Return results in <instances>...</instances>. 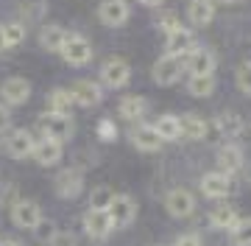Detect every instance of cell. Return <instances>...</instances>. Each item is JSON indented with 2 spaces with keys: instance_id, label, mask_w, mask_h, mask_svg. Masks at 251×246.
Here are the masks:
<instances>
[{
  "instance_id": "cell-1",
  "label": "cell",
  "mask_w": 251,
  "mask_h": 246,
  "mask_svg": "<svg viewBox=\"0 0 251 246\" xmlns=\"http://www.w3.org/2000/svg\"><path fill=\"white\" fill-rule=\"evenodd\" d=\"M106 216L112 221V227H128L137 219V201L126 193H115L106 207Z\"/></svg>"
},
{
  "instance_id": "cell-2",
  "label": "cell",
  "mask_w": 251,
  "mask_h": 246,
  "mask_svg": "<svg viewBox=\"0 0 251 246\" xmlns=\"http://www.w3.org/2000/svg\"><path fill=\"white\" fill-rule=\"evenodd\" d=\"M62 59L67 64H73V67H81V64H87L92 59V45L87 37H81V34H67V39H64L62 45Z\"/></svg>"
},
{
  "instance_id": "cell-3",
  "label": "cell",
  "mask_w": 251,
  "mask_h": 246,
  "mask_svg": "<svg viewBox=\"0 0 251 246\" xmlns=\"http://www.w3.org/2000/svg\"><path fill=\"white\" fill-rule=\"evenodd\" d=\"M181 70H184V59L181 56H173V54H165L162 59H156L151 76L156 84L168 87V84H176L181 79Z\"/></svg>"
},
{
  "instance_id": "cell-4",
  "label": "cell",
  "mask_w": 251,
  "mask_h": 246,
  "mask_svg": "<svg viewBox=\"0 0 251 246\" xmlns=\"http://www.w3.org/2000/svg\"><path fill=\"white\" fill-rule=\"evenodd\" d=\"M39 126H42L45 137H53V140H59V143H64V140H70V137H73V120H70V115H56V112H48V115L39 118Z\"/></svg>"
},
{
  "instance_id": "cell-5",
  "label": "cell",
  "mask_w": 251,
  "mask_h": 246,
  "mask_svg": "<svg viewBox=\"0 0 251 246\" xmlns=\"http://www.w3.org/2000/svg\"><path fill=\"white\" fill-rule=\"evenodd\" d=\"M128 79H131V67H128V62H123V59H109V62H103V67H100V82L106 84V87H112V90L126 87Z\"/></svg>"
},
{
  "instance_id": "cell-6",
  "label": "cell",
  "mask_w": 251,
  "mask_h": 246,
  "mask_svg": "<svg viewBox=\"0 0 251 246\" xmlns=\"http://www.w3.org/2000/svg\"><path fill=\"white\" fill-rule=\"evenodd\" d=\"M165 207H168V213L173 219H187L196 210V196L190 191H184V188H176V191H171L165 196Z\"/></svg>"
},
{
  "instance_id": "cell-7",
  "label": "cell",
  "mask_w": 251,
  "mask_h": 246,
  "mask_svg": "<svg viewBox=\"0 0 251 246\" xmlns=\"http://www.w3.org/2000/svg\"><path fill=\"white\" fill-rule=\"evenodd\" d=\"M11 221L23 229H34L36 224L42 221V210H39L36 201L20 199V201H14V207H11Z\"/></svg>"
},
{
  "instance_id": "cell-8",
  "label": "cell",
  "mask_w": 251,
  "mask_h": 246,
  "mask_svg": "<svg viewBox=\"0 0 251 246\" xmlns=\"http://www.w3.org/2000/svg\"><path fill=\"white\" fill-rule=\"evenodd\" d=\"M70 95H73V104H78V107H98L100 101H103L100 84L90 82V79H81V82L73 84Z\"/></svg>"
},
{
  "instance_id": "cell-9",
  "label": "cell",
  "mask_w": 251,
  "mask_h": 246,
  "mask_svg": "<svg viewBox=\"0 0 251 246\" xmlns=\"http://www.w3.org/2000/svg\"><path fill=\"white\" fill-rule=\"evenodd\" d=\"M128 14H131V9H128V3L126 0H103L98 6V17L103 26H123L126 20H128Z\"/></svg>"
},
{
  "instance_id": "cell-10",
  "label": "cell",
  "mask_w": 251,
  "mask_h": 246,
  "mask_svg": "<svg viewBox=\"0 0 251 246\" xmlns=\"http://www.w3.org/2000/svg\"><path fill=\"white\" fill-rule=\"evenodd\" d=\"M0 95H3V101H6L9 107H20V104H25V101L31 98V84H28L25 79H20V76H11V79L3 82Z\"/></svg>"
},
{
  "instance_id": "cell-11",
  "label": "cell",
  "mask_w": 251,
  "mask_h": 246,
  "mask_svg": "<svg viewBox=\"0 0 251 246\" xmlns=\"http://www.w3.org/2000/svg\"><path fill=\"white\" fill-rule=\"evenodd\" d=\"M34 135L28 132V129H14L9 137H6V151H9V157H14V160H25V157H31V151H34Z\"/></svg>"
},
{
  "instance_id": "cell-12",
  "label": "cell",
  "mask_w": 251,
  "mask_h": 246,
  "mask_svg": "<svg viewBox=\"0 0 251 246\" xmlns=\"http://www.w3.org/2000/svg\"><path fill=\"white\" fill-rule=\"evenodd\" d=\"M36 163L42 165V168H50L62 160V143L53 140V137H42V140H36L34 143V151H31Z\"/></svg>"
},
{
  "instance_id": "cell-13",
  "label": "cell",
  "mask_w": 251,
  "mask_h": 246,
  "mask_svg": "<svg viewBox=\"0 0 251 246\" xmlns=\"http://www.w3.org/2000/svg\"><path fill=\"white\" fill-rule=\"evenodd\" d=\"M84 188V176H81L78 168H64L59 171L56 176V193L62 196V199H75Z\"/></svg>"
},
{
  "instance_id": "cell-14",
  "label": "cell",
  "mask_w": 251,
  "mask_h": 246,
  "mask_svg": "<svg viewBox=\"0 0 251 246\" xmlns=\"http://www.w3.org/2000/svg\"><path fill=\"white\" fill-rule=\"evenodd\" d=\"M201 191H204V196H209V199H226L229 191H232V179L221 171H209V173L201 176Z\"/></svg>"
},
{
  "instance_id": "cell-15",
  "label": "cell",
  "mask_w": 251,
  "mask_h": 246,
  "mask_svg": "<svg viewBox=\"0 0 251 246\" xmlns=\"http://www.w3.org/2000/svg\"><path fill=\"white\" fill-rule=\"evenodd\" d=\"M187 70L193 76H212L215 70V54L212 51H206V48H193L187 54Z\"/></svg>"
},
{
  "instance_id": "cell-16",
  "label": "cell",
  "mask_w": 251,
  "mask_h": 246,
  "mask_svg": "<svg viewBox=\"0 0 251 246\" xmlns=\"http://www.w3.org/2000/svg\"><path fill=\"white\" fill-rule=\"evenodd\" d=\"M84 229H87V235L90 238L103 241L115 227H112V221H109L106 210H87V216H84Z\"/></svg>"
},
{
  "instance_id": "cell-17",
  "label": "cell",
  "mask_w": 251,
  "mask_h": 246,
  "mask_svg": "<svg viewBox=\"0 0 251 246\" xmlns=\"http://www.w3.org/2000/svg\"><path fill=\"white\" fill-rule=\"evenodd\" d=\"M187 17L193 26L204 28L215 20V0H190L187 6Z\"/></svg>"
},
{
  "instance_id": "cell-18",
  "label": "cell",
  "mask_w": 251,
  "mask_h": 246,
  "mask_svg": "<svg viewBox=\"0 0 251 246\" xmlns=\"http://www.w3.org/2000/svg\"><path fill=\"white\" fill-rule=\"evenodd\" d=\"M193 48H196V37H193V31H187V28H176V31L168 34V54L181 56V59H184Z\"/></svg>"
},
{
  "instance_id": "cell-19",
  "label": "cell",
  "mask_w": 251,
  "mask_h": 246,
  "mask_svg": "<svg viewBox=\"0 0 251 246\" xmlns=\"http://www.w3.org/2000/svg\"><path fill=\"white\" fill-rule=\"evenodd\" d=\"M243 168V148L240 146H224L218 151V171L232 176Z\"/></svg>"
},
{
  "instance_id": "cell-20",
  "label": "cell",
  "mask_w": 251,
  "mask_h": 246,
  "mask_svg": "<svg viewBox=\"0 0 251 246\" xmlns=\"http://www.w3.org/2000/svg\"><path fill=\"white\" fill-rule=\"evenodd\" d=\"M131 143H134L140 151H159L162 148V137L156 135L153 126H137L131 132Z\"/></svg>"
},
{
  "instance_id": "cell-21",
  "label": "cell",
  "mask_w": 251,
  "mask_h": 246,
  "mask_svg": "<svg viewBox=\"0 0 251 246\" xmlns=\"http://www.w3.org/2000/svg\"><path fill=\"white\" fill-rule=\"evenodd\" d=\"M64 39H67V31L62 26H42V31H39V45L45 48L48 54H59Z\"/></svg>"
},
{
  "instance_id": "cell-22",
  "label": "cell",
  "mask_w": 251,
  "mask_h": 246,
  "mask_svg": "<svg viewBox=\"0 0 251 246\" xmlns=\"http://www.w3.org/2000/svg\"><path fill=\"white\" fill-rule=\"evenodd\" d=\"M204 129H206V120H201L198 115H193V112H187V115L179 118V132H181V137H187V140H204Z\"/></svg>"
},
{
  "instance_id": "cell-23",
  "label": "cell",
  "mask_w": 251,
  "mask_h": 246,
  "mask_svg": "<svg viewBox=\"0 0 251 246\" xmlns=\"http://www.w3.org/2000/svg\"><path fill=\"white\" fill-rule=\"evenodd\" d=\"M215 126L224 137H237L243 132V126H246V120H243L237 112H224V115L215 118Z\"/></svg>"
},
{
  "instance_id": "cell-24",
  "label": "cell",
  "mask_w": 251,
  "mask_h": 246,
  "mask_svg": "<svg viewBox=\"0 0 251 246\" xmlns=\"http://www.w3.org/2000/svg\"><path fill=\"white\" fill-rule=\"evenodd\" d=\"M145 107H148V104H145L143 95H126L117 109H120V115H123L126 120H140L145 115Z\"/></svg>"
},
{
  "instance_id": "cell-25",
  "label": "cell",
  "mask_w": 251,
  "mask_h": 246,
  "mask_svg": "<svg viewBox=\"0 0 251 246\" xmlns=\"http://www.w3.org/2000/svg\"><path fill=\"white\" fill-rule=\"evenodd\" d=\"M20 14L25 23H42L48 14V0H20Z\"/></svg>"
},
{
  "instance_id": "cell-26",
  "label": "cell",
  "mask_w": 251,
  "mask_h": 246,
  "mask_svg": "<svg viewBox=\"0 0 251 246\" xmlns=\"http://www.w3.org/2000/svg\"><path fill=\"white\" fill-rule=\"evenodd\" d=\"M209 224L218 229H232L234 224H237V213H234L232 204H218L215 210H212V216H209Z\"/></svg>"
},
{
  "instance_id": "cell-27",
  "label": "cell",
  "mask_w": 251,
  "mask_h": 246,
  "mask_svg": "<svg viewBox=\"0 0 251 246\" xmlns=\"http://www.w3.org/2000/svg\"><path fill=\"white\" fill-rule=\"evenodd\" d=\"M153 129H156V135L162 137V143H165V140H179L181 137L179 118H176V115H162V118L153 123Z\"/></svg>"
},
{
  "instance_id": "cell-28",
  "label": "cell",
  "mask_w": 251,
  "mask_h": 246,
  "mask_svg": "<svg viewBox=\"0 0 251 246\" xmlns=\"http://www.w3.org/2000/svg\"><path fill=\"white\" fill-rule=\"evenodd\" d=\"M75 104H73V95L70 90H53L48 95V109L56 112V115H67Z\"/></svg>"
},
{
  "instance_id": "cell-29",
  "label": "cell",
  "mask_w": 251,
  "mask_h": 246,
  "mask_svg": "<svg viewBox=\"0 0 251 246\" xmlns=\"http://www.w3.org/2000/svg\"><path fill=\"white\" fill-rule=\"evenodd\" d=\"M187 90H190V95H196V98H209V95L215 92V79H212V76H190Z\"/></svg>"
},
{
  "instance_id": "cell-30",
  "label": "cell",
  "mask_w": 251,
  "mask_h": 246,
  "mask_svg": "<svg viewBox=\"0 0 251 246\" xmlns=\"http://www.w3.org/2000/svg\"><path fill=\"white\" fill-rule=\"evenodd\" d=\"M25 23H6L3 26V45L6 48H17L25 42Z\"/></svg>"
},
{
  "instance_id": "cell-31",
  "label": "cell",
  "mask_w": 251,
  "mask_h": 246,
  "mask_svg": "<svg viewBox=\"0 0 251 246\" xmlns=\"http://www.w3.org/2000/svg\"><path fill=\"white\" fill-rule=\"evenodd\" d=\"M232 246H251V219H243L232 227Z\"/></svg>"
},
{
  "instance_id": "cell-32",
  "label": "cell",
  "mask_w": 251,
  "mask_h": 246,
  "mask_svg": "<svg viewBox=\"0 0 251 246\" xmlns=\"http://www.w3.org/2000/svg\"><path fill=\"white\" fill-rule=\"evenodd\" d=\"M112 188H106V185H98V188H92L90 193V210H106L109 201H112Z\"/></svg>"
},
{
  "instance_id": "cell-33",
  "label": "cell",
  "mask_w": 251,
  "mask_h": 246,
  "mask_svg": "<svg viewBox=\"0 0 251 246\" xmlns=\"http://www.w3.org/2000/svg\"><path fill=\"white\" fill-rule=\"evenodd\" d=\"M237 87L243 92H251V62H243L237 67Z\"/></svg>"
},
{
  "instance_id": "cell-34",
  "label": "cell",
  "mask_w": 251,
  "mask_h": 246,
  "mask_svg": "<svg viewBox=\"0 0 251 246\" xmlns=\"http://www.w3.org/2000/svg\"><path fill=\"white\" fill-rule=\"evenodd\" d=\"M98 137L103 140V143H112V140L117 137V129H115V123H112L109 118H103L98 123Z\"/></svg>"
},
{
  "instance_id": "cell-35",
  "label": "cell",
  "mask_w": 251,
  "mask_h": 246,
  "mask_svg": "<svg viewBox=\"0 0 251 246\" xmlns=\"http://www.w3.org/2000/svg\"><path fill=\"white\" fill-rule=\"evenodd\" d=\"M50 246H78L75 244V235L73 232H67V229H56V235L48 241Z\"/></svg>"
},
{
  "instance_id": "cell-36",
  "label": "cell",
  "mask_w": 251,
  "mask_h": 246,
  "mask_svg": "<svg viewBox=\"0 0 251 246\" xmlns=\"http://www.w3.org/2000/svg\"><path fill=\"white\" fill-rule=\"evenodd\" d=\"M34 232H36V238H39V241H50V238L56 235V224H50V221L42 219V221L34 227Z\"/></svg>"
},
{
  "instance_id": "cell-37",
  "label": "cell",
  "mask_w": 251,
  "mask_h": 246,
  "mask_svg": "<svg viewBox=\"0 0 251 246\" xmlns=\"http://www.w3.org/2000/svg\"><path fill=\"white\" fill-rule=\"evenodd\" d=\"M159 28H165V31L171 34V31H176V28H181V23H179V17H176L173 11H165V14L159 17Z\"/></svg>"
},
{
  "instance_id": "cell-38",
  "label": "cell",
  "mask_w": 251,
  "mask_h": 246,
  "mask_svg": "<svg viewBox=\"0 0 251 246\" xmlns=\"http://www.w3.org/2000/svg\"><path fill=\"white\" fill-rule=\"evenodd\" d=\"M176 246H201V238H198L196 232H187V235H181L179 241H176Z\"/></svg>"
},
{
  "instance_id": "cell-39",
  "label": "cell",
  "mask_w": 251,
  "mask_h": 246,
  "mask_svg": "<svg viewBox=\"0 0 251 246\" xmlns=\"http://www.w3.org/2000/svg\"><path fill=\"white\" fill-rule=\"evenodd\" d=\"M9 126H11V112L6 109V107H0V132L9 129Z\"/></svg>"
},
{
  "instance_id": "cell-40",
  "label": "cell",
  "mask_w": 251,
  "mask_h": 246,
  "mask_svg": "<svg viewBox=\"0 0 251 246\" xmlns=\"http://www.w3.org/2000/svg\"><path fill=\"white\" fill-rule=\"evenodd\" d=\"M0 246H23L17 238H0Z\"/></svg>"
},
{
  "instance_id": "cell-41",
  "label": "cell",
  "mask_w": 251,
  "mask_h": 246,
  "mask_svg": "<svg viewBox=\"0 0 251 246\" xmlns=\"http://www.w3.org/2000/svg\"><path fill=\"white\" fill-rule=\"evenodd\" d=\"M140 3H143V6H159L162 0H140Z\"/></svg>"
},
{
  "instance_id": "cell-42",
  "label": "cell",
  "mask_w": 251,
  "mask_h": 246,
  "mask_svg": "<svg viewBox=\"0 0 251 246\" xmlns=\"http://www.w3.org/2000/svg\"><path fill=\"white\" fill-rule=\"evenodd\" d=\"M221 3H229V6H234V3H243V0H221Z\"/></svg>"
},
{
  "instance_id": "cell-43",
  "label": "cell",
  "mask_w": 251,
  "mask_h": 246,
  "mask_svg": "<svg viewBox=\"0 0 251 246\" xmlns=\"http://www.w3.org/2000/svg\"><path fill=\"white\" fill-rule=\"evenodd\" d=\"M3 48L6 45H3V26H0V51H3Z\"/></svg>"
},
{
  "instance_id": "cell-44",
  "label": "cell",
  "mask_w": 251,
  "mask_h": 246,
  "mask_svg": "<svg viewBox=\"0 0 251 246\" xmlns=\"http://www.w3.org/2000/svg\"><path fill=\"white\" fill-rule=\"evenodd\" d=\"M249 179H251V165H249Z\"/></svg>"
}]
</instances>
